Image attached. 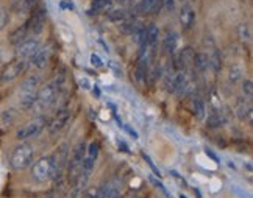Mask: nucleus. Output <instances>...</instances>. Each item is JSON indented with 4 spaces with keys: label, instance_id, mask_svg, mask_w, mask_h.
Listing matches in <instances>:
<instances>
[{
    "label": "nucleus",
    "instance_id": "nucleus-6",
    "mask_svg": "<svg viewBox=\"0 0 253 198\" xmlns=\"http://www.w3.org/2000/svg\"><path fill=\"white\" fill-rule=\"evenodd\" d=\"M27 69V61L24 59H13L8 64L3 66V69L0 71V84H8L13 83L14 80H17Z\"/></svg>",
    "mask_w": 253,
    "mask_h": 198
},
{
    "label": "nucleus",
    "instance_id": "nucleus-37",
    "mask_svg": "<svg viewBox=\"0 0 253 198\" xmlns=\"http://www.w3.org/2000/svg\"><path fill=\"white\" fill-rule=\"evenodd\" d=\"M152 183H153L155 186H157L158 189H160L164 195H166V197H170V194H169V192H168V189H166V186H164L163 183H160L158 180H153V178H152Z\"/></svg>",
    "mask_w": 253,
    "mask_h": 198
},
{
    "label": "nucleus",
    "instance_id": "nucleus-26",
    "mask_svg": "<svg viewBox=\"0 0 253 198\" xmlns=\"http://www.w3.org/2000/svg\"><path fill=\"white\" fill-rule=\"evenodd\" d=\"M36 2H38V0H19V2L14 5V8H16V11L19 14H28V13H32L35 9Z\"/></svg>",
    "mask_w": 253,
    "mask_h": 198
},
{
    "label": "nucleus",
    "instance_id": "nucleus-1",
    "mask_svg": "<svg viewBox=\"0 0 253 198\" xmlns=\"http://www.w3.org/2000/svg\"><path fill=\"white\" fill-rule=\"evenodd\" d=\"M33 161H35V148L33 145L27 142H21L17 147H14L11 156H9V165L16 172L32 167Z\"/></svg>",
    "mask_w": 253,
    "mask_h": 198
},
{
    "label": "nucleus",
    "instance_id": "nucleus-17",
    "mask_svg": "<svg viewBox=\"0 0 253 198\" xmlns=\"http://www.w3.org/2000/svg\"><path fill=\"white\" fill-rule=\"evenodd\" d=\"M41 86V77L38 74H32L24 78V81L19 86V92H35Z\"/></svg>",
    "mask_w": 253,
    "mask_h": 198
},
{
    "label": "nucleus",
    "instance_id": "nucleus-35",
    "mask_svg": "<svg viewBox=\"0 0 253 198\" xmlns=\"http://www.w3.org/2000/svg\"><path fill=\"white\" fill-rule=\"evenodd\" d=\"M89 61H91V66L92 67H95V69H100V67H103V61H102V58L97 55V53H92L91 56H89Z\"/></svg>",
    "mask_w": 253,
    "mask_h": 198
},
{
    "label": "nucleus",
    "instance_id": "nucleus-19",
    "mask_svg": "<svg viewBox=\"0 0 253 198\" xmlns=\"http://www.w3.org/2000/svg\"><path fill=\"white\" fill-rule=\"evenodd\" d=\"M227 80L230 84H238L239 81L244 80V67L239 63L230 64L228 72H227Z\"/></svg>",
    "mask_w": 253,
    "mask_h": 198
},
{
    "label": "nucleus",
    "instance_id": "nucleus-47",
    "mask_svg": "<svg viewBox=\"0 0 253 198\" xmlns=\"http://www.w3.org/2000/svg\"><path fill=\"white\" fill-rule=\"evenodd\" d=\"M3 56H5V53H3V48L0 47V64H2V61H3Z\"/></svg>",
    "mask_w": 253,
    "mask_h": 198
},
{
    "label": "nucleus",
    "instance_id": "nucleus-25",
    "mask_svg": "<svg viewBox=\"0 0 253 198\" xmlns=\"http://www.w3.org/2000/svg\"><path fill=\"white\" fill-rule=\"evenodd\" d=\"M153 2H155V0H139V2H136V5L133 6L131 11H133L136 16L149 14V13H150V9H152Z\"/></svg>",
    "mask_w": 253,
    "mask_h": 198
},
{
    "label": "nucleus",
    "instance_id": "nucleus-32",
    "mask_svg": "<svg viewBox=\"0 0 253 198\" xmlns=\"http://www.w3.org/2000/svg\"><path fill=\"white\" fill-rule=\"evenodd\" d=\"M99 152H100V147L97 142H91L89 145H86V156L92 158L95 161H97V158H99Z\"/></svg>",
    "mask_w": 253,
    "mask_h": 198
},
{
    "label": "nucleus",
    "instance_id": "nucleus-7",
    "mask_svg": "<svg viewBox=\"0 0 253 198\" xmlns=\"http://www.w3.org/2000/svg\"><path fill=\"white\" fill-rule=\"evenodd\" d=\"M41 44V39L38 36H28L25 41H22L21 44H17L14 47V53L17 59H24V61H28L40 48Z\"/></svg>",
    "mask_w": 253,
    "mask_h": 198
},
{
    "label": "nucleus",
    "instance_id": "nucleus-24",
    "mask_svg": "<svg viewBox=\"0 0 253 198\" xmlns=\"http://www.w3.org/2000/svg\"><path fill=\"white\" fill-rule=\"evenodd\" d=\"M163 66H164V64H161V63H155V66L149 67V71H147V78H145V80H149L150 84H155L158 80H161Z\"/></svg>",
    "mask_w": 253,
    "mask_h": 198
},
{
    "label": "nucleus",
    "instance_id": "nucleus-40",
    "mask_svg": "<svg viewBox=\"0 0 253 198\" xmlns=\"http://www.w3.org/2000/svg\"><path fill=\"white\" fill-rule=\"evenodd\" d=\"M2 119H3V122H5V123H11V122H13V119H14L13 111H11V110H9V111H5L3 116H2Z\"/></svg>",
    "mask_w": 253,
    "mask_h": 198
},
{
    "label": "nucleus",
    "instance_id": "nucleus-28",
    "mask_svg": "<svg viewBox=\"0 0 253 198\" xmlns=\"http://www.w3.org/2000/svg\"><path fill=\"white\" fill-rule=\"evenodd\" d=\"M238 36L242 42L250 44L252 42V27L249 24H241L238 27Z\"/></svg>",
    "mask_w": 253,
    "mask_h": 198
},
{
    "label": "nucleus",
    "instance_id": "nucleus-18",
    "mask_svg": "<svg viewBox=\"0 0 253 198\" xmlns=\"http://www.w3.org/2000/svg\"><path fill=\"white\" fill-rule=\"evenodd\" d=\"M36 92H19V98H17V106L19 110L22 111H30L33 110L35 102H36Z\"/></svg>",
    "mask_w": 253,
    "mask_h": 198
},
{
    "label": "nucleus",
    "instance_id": "nucleus-22",
    "mask_svg": "<svg viewBox=\"0 0 253 198\" xmlns=\"http://www.w3.org/2000/svg\"><path fill=\"white\" fill-rule=\"evenodd\" d=\"M28 36H30V33H28V30H27V27H25V24H24V25L17 27L16 30H13V32L9 33V36H8V42L16 47L17 44H21L22 41H25V39H27Z\"/></svg>",
    "mask_w": 253,
    "mask_h": 198
},
{
    "label": "nucleus",
    "instance_id": "nucleus-46",
    "mask_svg": "<svg viewBox=\"0 0 253 198\" xmlns=\"http://www.w3.org/2000/svg\"><path fill=\"white\" fill-rule=\"evenodd\" d=\"M106 106H110L111 110H113V113H114V114H116V111H118V108H116V105H113L111 102H108V103H106Z\"/></svg>",
    "mask_w": 253,
    "mask_h": 198
},
{
    "label": "nucleus",
    "instance_id": "nucleus-5",
    "mask_svg": "<svg viewBox=\"0 0 253 198\" xmlns=\"http://www.w3.org/2000/svg\"><path fill=\"white\" fill-rule=\"evenodd\" d=\"M47 125V119L45 116H38V117H33L32 120L25 122L24 125H21L17 128L16 131V139L17 141H28L32 139V137H36L38 134H40L44 128Z\"/></svg>",
    "mask_w": 253,
    "mask_h": 198
},
{
    "label": "nucleus",
    "instance_id": "nucleus-8",
    "mask_svg": "<svg viewBox=\"0 0 253 198\" xmlns=\"http://www.w3.org/2000/svg\"><path fill=\"white\" fill-rule=\"evenodd\" d=\"M47 21V11L44 8H38L32 13V16L28 17V21L25 22V27L28 30L30 36H38L42 33V30L45 27Z\"/></svg>",
    "mask_w": 253,
    "mask_h": 198
},
{
    "label": "nucleus",
    "instance_id": "nucleus-20",
    "mask_svg": "<svg viewBox=\"0 0 253 198\" xmlns=\"http://www.w3.org/2000/svg\"><path fill=\"white\" fill-rule=\"evenodd\" d=\"M208 61H210V69H212V72L217 75L222 69V53L217 47L208 48Z\"/></svg>",
    "mask_w": 253,
    "mask_h": 198
},
{
    "label": "nucleus",
    "instance_id": "nucleus-10",
    "mask_svg": "<svg viewBox=\"0 0 253 198\" xmlns=\"http://www.w3.org/2000/svg\"><path fill=\"white\" fill-rule=\"evenodd\" d=\"M235 114L241 122H249L252 123L253 119V105L252 100L246 97H239L235 103Z\"/></svg>",
    "mask_w": 253,
    "mask_h": 198
},
{
    "label": "nucleus",
    "instance_id": "nucleus-49",
    "mask_svg": "<svg viewBox=\"0 0 253 198\" xmlns=\"http://www.w3.org/2000/svg\"><path fill=\"white\" fill-rule=\"evenodd\" d=\"M180 198H188V197H186V195H183V194H181V195H180Z\"/></svg>",
    "mask_w": 253,
    "mask_h": 198
},
{
    "label": "nucleus",
    "instance_id": "nucleus-9",
    "mask_svg": "<svg viewBox=\"0 0 253 198\" xmlns=\"http://www.w3.org/2000/svg\"><path fill=\"white\" fill-rule=\"evenodd\" d=\"M52 55H53V48L52 45H41L40 48H38V52L28 59L32 64V67L38 69V71H41V69H45L48 66V63H50L52 59Z\"/></svg>",
    "mask_w": 253,
    "mask_h": 198
},
{
    "label": "nucleus",
    "instance_id": "nucleus-23",
    "mask_svg": "<svg viewBox=\"0 0 253 198\" xmlns=\"http://www.w3.org/2000/svg\"><path fill=\"white\" fill-rule=\"evenodd\" d=\"M192 111H194V116H196L199 120H203V119L207 117V105L200 95L192 97Z\"/></svg>",
    "mask_w": 253,
    "mask_h": 198
},
{
    "label": "nucleus",
    "instance_id": "nucleus-36",
    "mask_svg": "<svg viewBox=\"0 0 253 198\" xmlns=\"http://www.w3.org/2000/svg\"><path fill=\"white\" fill-rule=\"evenodd\" d=\"M163 8H164V0H155L150 9V14H160Z\"/></svg>",
    "mask_w": 253,
    "mask_h": 198
},
{
    "label": "nucleus",
    "instance_id": "nucleus-44",
    "mask_svg": "<svg viewBox=\"0 0 253 198\" xmlns=\"http://www.w3.org/2000/svg\"><path fill=\"white\" fill-rule=\"evenodd\" d=\"M205 153L211 158V159L212 161H216V162H219V158H217V155L216 153H214L212 150H211V148H205Z\"/></svg>",
    "mask_w": 253,
    "mask_h": 198
},
{
    "label": "nucleus",
    "instance_id": "nucleus-42",
    "mask_svg": "<svg viewBox=\"0 0 253 198\" xmlns=\"http://www.w3.org/2000/svg\"><path fill=\"white\" fill-rule=\"evenodd\" d=\"M108 66H110V69H111V71L116 74V75H118V77H122V69L121 67H118V66H116V63H113V61H110L108 63Z\"/></svg>",
    "mask_w": 253,
    "mask_h": 198
},
{
    "label": "nucleus",
    "instance_id": "nucleus-15",
    "mask_svg": "<svg viewBox=\"0 0 253 198\" xmlns=\"http://www.w3.org/2000/svg\"><path fill=\"white\" fill-rule=\"evenodd\" d=\"M227 122H228V116L223 113L220 108L219 110H212L207 117V126L210 130H217V128L223 126Z\"/></svg>",
    "mask_w": 253,
    "mask_h": 198
},
{
    "label": "nucleus",
    "instance_id": "nucleus-13",
    "mask_svg": "<svg viewBox=\"0 0 253 198\" xmlns=\"http://www.w3.org/2000/svg\"><path fill=\"white\" fill-rule=\"evenodd\" d=\"M145 25H144V22L141 21V19H138V17H126L125 21H122L121 24H119V32L122 33V35H128V36H136L138 35L141 30L144 28Z\"/></svg>",
    "mask_w": 253,
    "mask_h": 198
},
{
    "label": "nucleus",
    "instance_id": "nucleus-12",
    "mask_svg": "<svg viewBox=\"0 0 253 198\" xmlns=\"http://www.w3.org/2000/svg\"><path fill=\"white\" fill-rule=\"evenodd\" d=\"M69 120H71V110L69 108H63V110L56 113L53 120L50 122V125H48V133L56 134V133L63 131L67 126V123H69Z\"/></svg>",
    "mask_w": 253,
    "mask_h": 198
},
{
    "label": "nucleus",
    "instance_id": "nucleus-48",
    "mask_svg": "<svg viewBox=\"0 0 253 198\" xmlns=\"http://www.w3.org/2000/svg\"><path fill=\"white\" fill-rule=\"evenodd\" d=\"M228 165L231 167V169H233V170H236V165H235V164H233V162H228Z\"/></svg>",
    "mask_w": 253,
    "mask_h": 198
},
{
    "label": "nucleus",
    "instance_id": "nucleus-41",
    "mask_svg": "<svg viewBox=\"0 0 253 198\" xmlns=\"http://www.w3.org/2000/svg\"><path fill=\"white\" fill-rule=\"evenodd\" d=\"M122 128H124V130L126 131V133H128L131 137H133V139H138V137H139V134L138 133H136L134 130H133V128L130 126V125H122Z\"/></svg>",
    "mask_w": 253,
    "mask_h": 198
},
{
    "label": "nucleus",
    "instance_id": "nucleus-2",
    "mask_svg": "<svg viewBox=\"0 0 253 198\" xmlns=\"http://www.w3.org/2000/svg\"><path fill=\"white\" fill-rule=\"evenodd\" d=\"M58 94H60V87H58L53 81H48L44 86H41L36 92V102L33 110L38 113H44L56 103Z\"/></svg>",
    "mask_w": 253,
    "mask_h": 198
},
{
    "label": "nucleus",
    "instance_id": "nucleus-27",
    "mask_svg": "<svg viewBox=\"0 0 253 198\" xmlns=\"http://www.w3.org/2000/svg\"><path fill=\"white\" fill-rule=\"evenodd\" d=\"M111 3H113V0H92L91 8H89V11H87V14H89V16H94V13L105 11V9L108 8Z\"/></svg>",
    "mask_w": 253,
    "mask_h": 198
},
{
    "label": "nucleus",
    "instance_id": "nucleus-38",
    "mask_svg": "<svg viewBox=\"0 0 253 198\" xmlns=\"http://www.w3.org/2000/svg\"><path fill=\"white\" fill-rule=\"evenodd\" d=\"M175 6H177V2H175V0H164V8H166L169 13L175 11Z\"/></svg>",
    "mask_w": 253,
    "mask_h": 198
},
{
    "label": "nucleus",
    "instance_id": "nucleus-45",
    "mask_svg": "<svg viewBox=\"0 0 253 198\" xmlns=\"http://www.w3.org/2000/svg\"><path fill=\"white\" fill-rule=\"evenodd\" d=\"M119 148L124 152V153H130V148H128V145H126L125 142H122V141H119Z\"/></svg>",
    "mask_w": 253,
    "mask_h": 198
},
{
    "label": "nucleus",
    "instance_id": "nucleus-39",
    "mask_svg": "<svg viewBox=\"0 0 253 198\" xmlns=\"http://www.w3.org/2000/svg\"><path fill=\"white\" fill-rule=\"evenodd\" d=\"M79 84H80V87H83V89H86V91H89V89H91V81L89 80H87V78L86 77H82L80 78V81H79Z\"/></svg>",
    "mask_w": 253,
    "mask_h": 198
},
{
    "label": "nucleus",
    "instance_id": "nucleus-4",
    "mask_svg": "<svg viewBox=\"0 0 253 198\" xmlns=\"http://www.w3.org/2000/svg\"><path fill=\"white\" fill-rule=\"evenodd\" d=\"M55 167V158L53 155L41 156L38 161H33L32 164V178L36 183H45L52 180Z\"/></svg>",
    "mask_w": 253,
    "mask_h": 198
},
{
    "label": "nucleus",
    "instance_id": "nucleus-11",
    "mask_svg": "<svg viewBox=\"0 0 253 198\" xmlns=\"http://www.w3.org/2000/svg\"><path fill=\"white\" fill-rule=\"evenodd\" d=\"M194 24H196V9H194L191 2H183L180 8V25L183 32H189Z\"/></svg>",
    "mask_w": 253,
    "mask_h": 198
},
{
    "label": "nucleus",
    "instance_id": "nucleus-43",
    "mask_svg": "<svg viewBox=\"0 0 253 198\" xmlns=\"http://www.w3.org/2000/svg\"><path fill=\"white\" fill-rule=\"evenodd\" d=\"M91 91H92V95L95 97V98H100V95H102V91H100V87L99 86H91Z\"/></svg>",
    "mask_w": 253,
    "mask_h": 198
},
{
    "label": "nucleus",
    "instance_id": "nucleus-16",
    "mask_svg": "<svg viewBox=\"0 0 253 198\" xmlns=\"http://www.w3.org/2000/svg\"><path fill=\"white\" fill-rule=\"evenodd\" d=\"M145 35H147V47H149V50L157 52L158 41H160V27L155 22L149 24V27H145Z\"/></svg>",
    "mask_w": 253,
    "mask_h": 198
},
{
    "label": "nucleus",
    "instance_id": "nucleus-50",
    "mask_svg": "<svg viewBox=\"0 0 253 198\" xmlns=\"http://www.w3.org/2000/svg\"><path fill=\"white\" fill-rule=\"evenodd\" d=\"M181 2H183V0H181Z\"/></svg>",
    "mask_w": 253,
    "mask_h": 198
},
{
    "label": "nucleus",
    "instance_id": "nucleus-34",
    "mask_svg": "<svg viewBox=\"0 0 253 198\" xmlns=\"http://www.w3.org/2000/svg\"><path fill=\"white\" fill-rule=\"evenodd\" d=\"M9 21V13L6 8H0V30L5 28Z\"/></svg>",
    "mask_w": 253,
    "mask_h": 198
},
{
    "label": "nucleus",
    "instance_id": "nucleus-21",
    "mask_svg": "<svg viewBox=\"0 0 253 198\" xmlns=\"http://www.w3.org/2000/svg\"><path fill=\"white\" fill-rule=\"evenodd\" d=\"M194 71L199 74H205L210 69V61H208V53L207 52H199L194 53V61H192Z\"/></svg>",
    "mask_w": 253,
    "mask_h": 198
},
{
    "label": "nucleus",
    "instance_id": "nucleus-30",
    "mask_svg": "<svg viewBox=\"0 0 253 198\" xmlns=\"http://www.w3.org/2000/svg\"><path fill=\"white\" fill-rule=\"evenodd\" d=\"M119 197H121V183L119 181L108 183V189H106L105 198H119Z\"/></svg>",
    "mask_w": 253,
    "mask_h": 198
},
{
    "label": "nucleus",
    "instance_id": "nucleus-29",
    "mask_svg": "<svg viewBox=\"0 0 253 198\" xmlns=\"http://www.w3.org/2000/svg\"><path fill=\"white\" fill-rule=\"evenodd\" d=\"M128 17V11H126L125 8H119V9H113V11L108 14V19L111 22H118L121 24L122 21H125V19Z\"/></svg>",
    "mask_w": 253,
    "mask_h": 198
},
{
    "label": "nucleus",
    "instance_id": "nucleus-3",
    "mask_svg": "<svg viewBox=\"0 0 253 198\" xmlns=\"http://www.w3.org/2000/svg\"><path fill=\"white\" fill-rule=\"evenodd\" d=\"M84 155H86V144L79 142L72 150V155L69 159H67V165H66L67 181L71 184H74L77 181V178H79L82 173V162H83Z\"/></svg>",
    "mask_w": 253,
    "mask_h": 198
},
{
    "label": "nucleus",
    "instance_id": "nucleus-33",
    "mask_svg": "<svg viewBox=\"0 0 253 198\" xmlns=\"http://www.w3.org/2000/svg\"><path fill=\"white\" fill-rule=\"evenodd\" d=\"M142 159H144L145 162H147V164H149V167H150V169H152V172H153L155 175H157L158 178H161V172L158 170V167H157V165H155V164H153V161H152V158H150L149 155H145V153H142Z\"/></svg>",
    "mask_w": 253,
    "mask_h": 198
},
{
    "label": "nucleus",
    "instance_id": "nucleus-14",
    "mask_svg": "<svg viewBox=\"0 0 253 198\" xmlns=\"http://www.w3.org/2000/svg\"><path fill=\"white\" fill-rule=\"evenodd\" d=\"M178 33L175 32V30H169V32H166V35H164L163 38V42H161V50L164 55H173L175 52H177V47H178Z\"/></svg>",
    "mask_w": 253,
    "mask_h": 198
},
{
    "label": "nucleus",
    "instance_id": "nucleus-31",
    "mask_svg": "<svg viewBox=\"0 0 253 198\" xmlns=\"http://www.w3.org/2000/svg\"><path fill=\"white\" fill-rule=\"evenodd\" d=\"M242 97L249 98V100H252V98H253V81H252V78H244V80H242Z\"/></svg>",
    "mask_w": 253,
    "mask_h": 198
}]
</instances>
